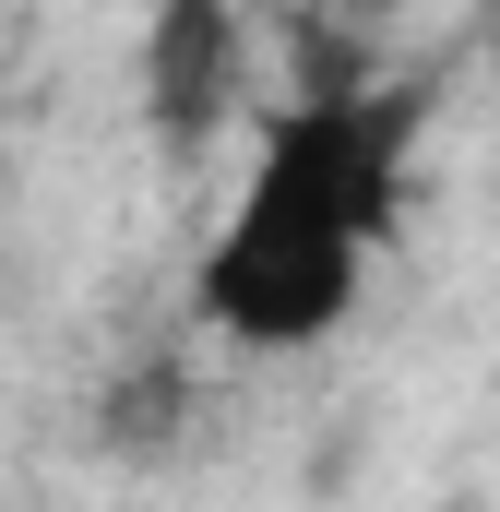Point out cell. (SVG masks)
Here are the masks:
<instances>
[{
    "instance_id": "obj_1",
    "label": "cell",
    "mask_w": 500,
    "mask_h": 512,
    "mask_svg": "<svg viewBox=\"0 0 500 512\" xmlns=\"http://www.w3.org/2000/svg\"><path fill=\"white\" fill-rule=\"evenodd\" d=\"M405 143H417V96H405V84L298 96V108H274V131H262V167H250L239 215L322 227V239L381 251L393 215H405Z\"/></svg>"
},
{
    "instance_id": "obj_2",
    "label": "cell",
    "mask_w": 500,
    "mask_h": 512,
    "mask_svg": "<svg viewBox=\"0 0 500 512\" xmlns=\"http://www.w3.org/2000/svg\"><path fill=\"white\" fill-rule=\"evenodd\" d=\"M358 286H370V251L358 239H322V227H274V215H227L215 251L191 262V310L250 346V358H298L322 334L358 322Z\"/></svg>"
},
{
    "instance_id": "obj_3",
    "label": "cell",
    "mask_w": 500,
    "mask_h": 512,
    "mask_svg": "<svg viewBox=\"0 0 500 512\" xmlns=\"http://www.w3.org/2000/svg\"><path fill=\"white\" fill-rule=\"evenodd\" d=\"M250 84V24L239 0H155L143 12V120L155 143H215Z\"/></svg>"
}]
</instances>
